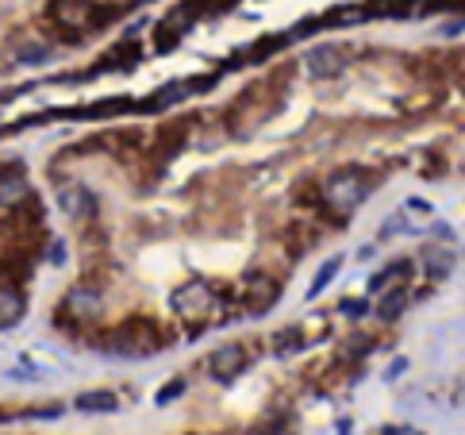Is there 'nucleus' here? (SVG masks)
Here are the masks:
<instances>
[{
	"label": "nucleus",
	"instance_id": "nucleus-1",
	"mask_svg": "<svg viewBox=\"0 0 465 435\" xmlns=\"http://www.w3.org/2000/svg\"><path fill=\"white\" fill-rule=\"evenodd\" d=\"M365 193H369V185L354 174V169L335 174L327 182V204L335 208V212H350V208H358V204L365 201Z\"/></svg>",
	"mask_w": 465,
	"mask_h": 435
},
{
	"label": "nucleus",
	"instance_id": "nucleus-2",
	"mask_svg": "<svg viewBox=\"0 0 465 435\" xmlns=\"http://www.w3.org/2000/svg\"><path fill=\"white\" fill-rule=\"evenodd\" d=\"M308 70L316 73V78H331V73L343 70V54L335 51V46H316V51H308Z\"/></svg>",
	"mask_w": 465,
	"mask_h": 435
},
{
	"label": "nucleus",
	"instance_id": "nucleus-3",
	"mask_svg": "<svg viewBox=\"0 0 465 435\" xmlns=\"http://www.w3.org/2000/svg\"><path fill=\"white\" fill-rule=\"evenodd\" d=\"M246 362V355H242V347H235V343H227V347H220V351L212 355V377H220V382H227V377H231L235 370H239V366Z\"/></svg>",
	"mask_w": 465,
	"mask_h": 435
},
{
	"label": "nucleus",
	"instance_id": "nucleus-4",
	"mask_svg": "<svg viewBox=\"0 0 465 435\" xmlns=\"http://www.w3.org/2000/svg\"><path fill=\"white\" fill-rule=\"evenodd\" d=\"M208 305H212V293H208L201 281H193V285H185V289L173 293V308L177 312H204Z\"/></svg>",
	"mask_w": 465,
	"mask_h": 435
},
{
	"label": "nucleus",
	"instance_id": "nucleus-5",
	"mask_svg": "<svg viewBox=\"0 0 465 435\" xmlns=\"http://www.w3.org/2000/svg\"><path fill=\"white\" fill-rule=\"evenodd\" d=\"M78 409H81V412H116V397L104 393V389L81 393V397H78Z\"/></svg>",
	"mask_w": 465,
	"mask_h": 435
},
{
	"label": "nucleus",
	"instance_id": "nucleus-6",
	"mask_svg": "<svg viewBox=\"0 0 465 435\" xmlns=\"http://www.w3.org/2000/svg\"><path fill=\"white\" fill-rule=\"evenodd\" d=\"M338 266H343V258H331V262H324V266H319V273H316V281H311V289H308V297H319V293H324V285H327V281L338 273Z\"/></svg>",
	"mask_w": 465,
	"mask_h": 435
},
{
	"label": "nucleus",
	"instance_id": "nucleus-7",
	"mask_svg": "<svg viewBox=\"0 0 465 435\" xmlns=\"http://www.w3.org/2000/svg\"><path fill=\"white\" fill-rule=\"evenodd\" d=\"M16 316H20V300L12 293H0V324H12Z\"/></svg>",
	"mask_w": 465,
	"mask_h": 435
},
{
	"label": "nucleus",
	"instance_id": "nucleus-8",
	"mask_svg": "<svg viewBox=\"0 0 465 435\" xmlns=\"http://www.w3.org/2000/svg\"><path fill=\"white\" fill-rule=\"evenodd\" d=\"M70 305L78 308V312H97V293L81 289V293H73V297H70Z\"/></svg>",
	"mask_w": 465,
	"mask_h": 435
},
{
	"label": "nucleus",
	"instance_id": "nucleus-9",
	"mask_svg": "<svg viewBox=\"0 0 465 435\" xmlns=\"http://www.w3.org/2000/svg\"><path fill=\"white\" fill-rule=\"evenodd\" d=\"M404 300H407V293H392V297H385V300H381V316H385V320L396 316V312L404 308Z\"/></svg>",
	"mask_w": 465,
	"mask_h": 435
},
{
	"label": "nucleus",
	"instance_id": "nucleus-10",
	"mask_svg": "<svg viewBox=\"0 0 465 435\" xmlns=\"http://www.w3.org/2000/svg\"><path fill=\"white\" fill-rule=\"evenodd\" d=\"M181 393H185V382H169V385L158 389V404H169L173 397H181Z\"/></svg>",
	"mask_w": 465,
	"mask_h": 435
},
{
	"label": "nucleus",
	"instance_id": "nucleus-11",
	"mask_svg": "<svg viewBox=\"0 0 465 435\" xmlns=\"http://www.w3.org/2000/svg\"><path fill=\"white\" fill-rule=\"evenodd\" d=\"M20 193H23V185H20V182H0V204H12Z\"/></svg>",
	"mask_w": 465,
	"mask_h": 435
},
{
	"label": "nucleus",
	"instance_id": "nucleus-12",
	"mask_svg": "<svg viewBox=\"0 0 465 435\" xmlns=\"http://www.w3.org/2000/svg\"><path fill=\"white\" fill-rule=\"evenodd\" d=\"M43 54H46L43 46H27V51H20V62H39Z\"/></svg>",
	"mask_w": 465,
	"mask_h": 435
},
{
	"label": "nucleus",
	"instance_id": "nucleus-13",
	"mask_svg": "<svg viewBox=\"0 0 465 435\" xmlns=\"http://www.w3.org/2000/svg\"><path fill=\"white\" fill-rule=\"evenodd\" d=\"M343 308L350 312V316H362V312H365V300H346Z\"/></svg>",
	"mask_w": 465,
	"mask_h": 435
},
{
	"label": "nucleus",
	"instance_id": "nucleus-14",
	"mask_svg": "<svg viewBox=\"0 0 465 435\" xmlns=\"http://www.w3.org/2000/svg\"><path fill=\"white\" fill-rule=\"evenodd\" d=\"M50 262H58V266L65 262V247H62V243H54V258H50Z\"/></svg>",
	"mask_w": 465,
	"mask_h": 435
}]
</instances>
